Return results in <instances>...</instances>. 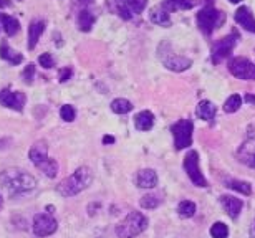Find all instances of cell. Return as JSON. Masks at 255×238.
<instances>
[{
    "label": "cell",
    "instance_id": "39",
    "mask_svg": "<svg viewBox=\"0 0 255 238\" xmlns=\"http://www.w3.org/2000/svg\"><path fill=\"white\" fill-rule=\"evenodd\" d=\"M249 235H251V238H255V220L252 222V227H251V234H249Z\"/></svg>",
    "mask_w": 255,
    "mask_h": 238
},
{
    "label": "cell",
    "instance_id": "5",
    "mask_svg": "<svg viewBox=\"0 0 255 238\" xmlns=\"http://www.w3.org/2000/svg\"><path fill=\"white\" fill-rule=\"evenodd\" d=\"M147 225L149 220L146 219V215H142L141 212H131L116 227V235L120 238H134L141 235L147 229Z\"/></svg>",
    "mask_w": 255,
    "mask_h": 238
},
{
    "label": "cell",
    "instance_id": "19",
    "mask_svg": "<svg viewBox=\"0 0 255 238\" xmlns=\"http://www.w3.org/2000/svg\"><path fill=\"white\" fill-rule=\"evenodd\" d=\"M0 58L8 62L10 65H20L23 62V55L15 52L7 42H2V45H0Z\"/></svg>",
    "mask_w": 255,
    "mask_h": 238
},
{
    "label": "cell",
    "instance_id": "41",
    "mask_svg": "<svg viewBox=\"0 0 255 238\" xmlns=\"http://www.w3.org/2000/svg\"><path fill=\"white\" fill-rule=\"evenodd\" d=\"M229 2H232V3H239L241 0H229Z\"/></svg>",
    "mask_w": 255,
    "mask_h": 238
},
{
    "label": "cell",
    "instance_id": "23",
    "mask_svg": "<svg viewBox=\"0 0 255 238\" xmlns=\"http://www.w3.org/2000/svg\"><path fill=\"white\" fill-rule=\"evenodd\" d=\"M149 20L154 25H161V27H164V25H169L171 23V17H169V12L164 10L159 5V7L152 8L151 13H149Z\"/></svg>",
    "mask_w": 255,
    "mask_h": 238
},
{
    "label": "cell",
    "instance_id": "40",
    "mask_svg": "<svg viewBox=\"0 0 255 238\" xmlns=\"http://www.w3.org/2000/svg\"><path fill=\"white\" fill-rule=\"evenodd\" d=\"M3 209V197H2V194H0V210Z\"/></svg>",
    "mask_w": 255,
    "mask_h": 238
},
{
    "label": "cell",
    "instance_id": "37",
    "mask_svg": "<svg viewBox=\"0 0 255 238\" xmlns=\"http://www.w3.org/2000/svg\"><path fill=\"white\" fill-rule=\"evenodd\" d=\"M246 101H247V103H251V104L255 106V96H252V94H246Z\"/></svg>",
    "mask_w": 255,
    "mask_h": 238
},
{
    "label": "cell",
    "instance_id": "30",
    "mask_svg": "<svg viewBox=\"0 0 255 238\" xmlns=\"http://www.w3.org/2000/svg\"><path fill=\"white\" fill-rule=\"evenodd\" d=\"M241 104H242L241 96H239V94H232L231 98H229L226 103H224V111H226V113H236V111L241 108Z\"/></svg>",
    "mask_w": 255,
    "mask_h": 238
},
{
    "label": "cell",
    "instance_id": "6",
    "mask_svg": "<svg viewBox=\"0 0 255 238\" xmlns=\"http://www.w3.org/2000/svg\"><path fill=\"white\" fill-rule=\"evenodd\" d=\"M157 57H159L162 65H164L167 70H172V72H186L192 65L189 58L182 57V55H177L174 50H172V45L169 42H162L159 45V48H157Z\"/></svg>",
    "mask_w": 255,
    "mask_h": 238
},
{
    "label": "cell",
    "instance_id": "33",
    "mask_svg": "<svg viewBox=\"0 0 255 238\" xmlns=\"http://www.w3.org/2000/svg\"><path fill=\"white\" fill-rule=\"evenodd\" d=\"M38 63H40V67H43V68H47V70L53 68L55 67V58L50 53H43V55H40Z\"/></svg>",
    "mask_w": 255,
    "mask_h": 238
},
{
    "label": "cell",
    "instance_id": "27",
    "mask_svg": "<svg viewBox=\"0 0 255 238\" xmlns=\"http://www.w3.org/2000/svg\"><path fill=\"white\" fill-rule=\"evenodd\" d=\"M131 109H132V104L128 99L118 98V99L111 101V111L116 114H126V113H129Z\"/></svg>",
    "mask_w": 255,
    "mask_h": 238
},
{
    "label": "cell",
    "instance_id": "29",
    "mask_svg": "<svg viewBox=\"0 0 255 238\" xmlns=\"http://www.w3.org/2000/svg\"><path fill=\"white\" fill-rule=\"evenodd\" d=\"M139 204L142 209H156V207L161 204V199H159V195H156V194H147L144 197H141Z\"/></svg>",
    "mask_w": 255,
    "mask_h": 238
},
{
    "label": "cell",
    "instance_id": "7",
    "mask_svg": "<svg viewBox=\"0 0 255 238\" xmlns=\"http://www.w3.org/2000/svg\"><path fill=\"white\" fill-rule=\"evenodd\" d=\"M171 133L174 136V146L177 151L189 148L192 144V133H194V124L189 119H181L176 124H172Z\"/></svg>",
    "mask_w": 255,
    "mask_h": 238
},
{
    "label": "cell",
    "instance_id": "25",
    "mask_svg": "<svg viewBox=\"0 0 255 238\" xmlns=\"http://www.w3.org/2000/svg\"><path fill=\"white\" fill-rule=\"evenodd\" d=\"M0 22H2V27L5 30V33L8 37H15L20 30V23L17 18L10 17V15H0Z\"/></svg>",
    "mask_w": 255,
    "mask_h": 238
},
{
    "label": "cell",
    "instance_id": "14",
    "mask_svg": "<svg viewBox=\"0 0 255 238\" xmlns=\"http://www.w3.org/2000/svg\"><path fill=\"white\" fill-rule=\"evenodd\" d=\"M237 158L242 164L255 169V139L247 141V143H244L241 146V149H239V153H237Z\"/></svg>",
    "mask_w": 255,
    "mask_h": 238
},
{
    "label": "cell",
    "instance_id": "12",
    "mask_svg": "<svg viewBox=\"0 0 255 238\" xmlns=\"http://www.w3.org/2000/svg\"><path fill=\"white\" fill-rule=\"evenodd\" d=\"M237 40H239V35L236 32L224 37L222 40H219L212 47V63H221L224 58H227L229 55L232 53L234 47L237 45Z\"/></svg>",
    "mask_w": 255,
    "mask_h": 238
},
{
    "label": "cell",
    "instance_id": "18",
    "mask_svg": "<svg viewBox=\"0 0 255 238\" xmlns=\"http://www.w3.org/2000/svg\"><path fill=\"white\" fill-rule=\"evenodd\" d=\"M136 184L141 189H152L157 185V174L152 169H142L136 177Z\"/></svg>",
    "mask_w": 255,
    "mask_h": 238
},
{
    "label": "cell",
    "instance_id": "17",
    "mask_svg": "<svg viewBox=\"0 0 255 238\" xmlns=\"http://www.w3.org/2000/svg\"><path fill=\"white\" fill-rule=\"evenodd\" d=\"M45 27H47L45 20H32V23H30V27H28V48L30 50H33L37 47L40 37H42V33L45 32Z\"/></svg>",
    "mask_w": 255,
    "mask_h": 238
},
{
    "label": "cell",
    "instance_id": "38",
    "mask_svg": "<svg viewBox=\"0 0 255 238\" xmlns=\"http://www.w3.org/2000/svg\"><path fill=\"white\" fill-rule=\"evenodd\" d=\"M103 143H105V144H113V143H115V138H111V136H105Z\"/></svg>",
    "mask_w": 255,
    "mask_h": 238
},
{
    "label": "cell",
    "instance_id": "21",
    "mask_svg": "<svg viewBox=\"0 0 255 238\" xmlns=\"http://www.w3.org/2000/svg\"><path fill=\"white\" fill-rule=\"evenodd\" d=\"M134 124L139 131H149L154 126V114L151 111H141V113L136 114Z\"/></svg>",
    "mask_w": 255,
    "mask_h": 238
},
{
    "label": "cell",
    "instance_id": "36",
    "mask_svg": "<svg viewBox=\"0 0 255 238\" xmlns=\"http://www.w3.org/2000/svg\"><path fill=\"white\" fill-rule=\"evenodd\" d=\"M5 7H12V2H10V0H0V8H5Z\"/></svg>",
    "mask_w": 255,
    "mask_h": 238
},
{
    "label": "cell",
    "instance_id": "3",
    "mask_svg": "<svg viewBox=\"0 0 255 238\" xmlns=\"http://www.w3.org/2000/svg\"><path fill=\"white\" fill-rule=\"evenodd\" d=\"M47 148L48 146L45 144V141H38L32 146L28 153V158L32 160V164L43 172L48 179H55L58 174V164L57 160L48 158V153H47Z\"/></svg>",
    "mask_w": 255,
    "mask_h": 238
},
{
    "label": "cell",
    "instance_id": "1",
    "mask_svg": "<svg viewBox=\"0 0 255 238\" xmlns=\"http://www.w3.org/2000/svg\"><path fill=\"white\" fill-rule=\"evenodd\" d=\"M37 179L33 175H30L27 170L22 169H7L0 174V185L7 192L8 197H18L25 195L28 192L37 189Z\"/></svg>",
    "mask_w": 255,
    "mask_h": 238
},
{
    "label": "cell",
    "instance_id": "13",
    "mask_svg": "<svg viewBox=\"0 0 255 238\" xmlns=\"http://www.w3.org/2000/svg\"><path fill=\"white\" fill-rule=\"evenodd\" d=\"M27 103V96L20 91H10V89H0V104L3 108L13 109L17 113H22Z\"/></svg>",
    "mask_w": 255,
    "mask_h": 238
},
{
    "label": "cell",
    "instance_id": "2",
    "mask_svg": "<svg viewBox=\"0 0 255 238\" xmlns=\"http://www.w3.org/2000/svg\"><path fill=\"white\" fill-rule=\"evenodd\" d=\"M93 182V174L88 167H80L76 169L70 177H66L65 180H62L57 185V192L65 199L73 195H78L80 192H83L85 189H88Z\"/></svg>",
    "mask_w": 255,
    "mask_h": 238
},
{
    "label": "cell",
    "instance_id": "16",
    "mask_svg": "<svg viewBox=\"0 0 255 238\" xmlns=\"http://www.w3.org/2000/svg\"><path fill=\"white\" fill-rule=\"evenodd\" d=\"M234 18H236V22L241 25V27L246 28L247 32L255 33V18H254L252 12L247 7L237 8V12H236V15H234Z\"/></svg>",
    "mask_w": 255,
    "mask_h": 238
},
{
    "label": "cell",
    "instance_id": "9",
    "mask_svg": "<svg viewBox=\"0 0 255 238\" xmlns=\"http://www.w3.org/2000/svg\"><path fill=\"white\" fill-rule=\"evenodd\" d=\"M229 72L239 79H246L252 81L255 79V65L251 60L244 58V57H236L229 62Z\"/></svg>",
    "mask_w": 255,
    "mask_h": 238
},
{
    "label": "cell",
    "instance_id": "15",
    "mask_svg": "<svg viewBox=\"0 0 255 238\" xmlns=\"http://www.w3.org/2000/svg\"><path fill=\"white\" fill-rule=\"evenodd\" d=\"M221 204L231 219H237L242 210V200L234 195H221Z\"/></svg>",
    "mask_w": 255,
    "mask_h": 238
},
{
    "label": "cell",
    "instance_id": "4",
    "mask_svg": "<svg viewBox=\"0 0 255 238\" xmlns=\"http://www.w3.org/2000/svg\"><path fill=\"white\" fill-rule=\"evenodd\" d=\"M224 22H226V13L214 7L212 0H206V7L197 13L199 30H201L206 37H211L214 30L221 27Z\"/></svg>",
    "mask_w": 255,
    "mask_h": 238
},
{
    "label": "cell",
    "instance_id": "24",
    "mask_svg": "<svg viewBox=\"0 0 255 238\" xmlns=\"http://www.w3.org/2000/svg\"><path fill=\"white\" fill-rule=\"evenodd\" d=\"M216 106H214L211 101H201L197 106V111H196V114H197V118H201L204 121H212L214 119V116H216Z\"/></svg>",
    "mask_w": 255,
    "mask_h": 238
},
{
    "label": "cell",
    "instance_id": "26",
    "mask_svg": "<svg viewBox=\"0 0 255 238\" xmlns=\"http://www.w3.org/2000/svg\"><path fill=\"white\" fill-rule=\"evenodd\" d=\"M224 185L227 189H232V190H237L241 192L244 195H251L252 194V187L249 182H244V180H236V179H226L224 180Z\"/></svg>",
    "mask_w": 255,
    "mask_h": 238
},
{
    "label": "cell",
    "instance_id": "8",
    "mask_svg": "<svg viewBox=\"0 0 255 238\" xmlns=\"http://www.w3.org/2000/svg\"><path fill=\"white\" fill-rule=\"evenodd\" d=\"M184 170L187 172L189 179L194 185L197 187H207L206 177L202 175L201 167H199V154L197 151H189L184 158Z\"/></svg>",
    "mask_w": 255,
    "mask_h": 238
},
{
    "label": "cell",
    "instance_id": "35",
    "mask_svg": "<svg viewBox=\"0 0 255 238\" xmlns=\"http://www.w3.org/2000/svg\"><path fill=\"white\" fill-rule=\"evenodd\" d=\"M71 73H73V70L70 67H65L60 70V83H65V81H68L71 78Z\"/></svg>",
    "mask_w": 255,
    "mask_h": 238
},
{
    "label": "cell",
    "instance_id": "42",
    "mask_svg": "<svg viewBox=\"0 0 255 238\" xmlns=\"http://www.w3.org/2000/svg\"><path fill=\"white\" fill-rule=\"evenodd\" d=\"M78 2H83V3H86V2H90V0H78Z\"/></svg>",
    "mask_w": 255,
    "mask_h": 238
},
{
    "label": "cell",
    "instance_id": "10",
    "mask_svg": "<svg viewBox=\"0 0 255 238\" xmlns=\"http://www.w3.org/2000/svg\"><path fill=\"white\" fill-rule=\"evenodd\" d=\"M33 234L43 238L48 235H53L58 230V222L52 214H38L33 217Z\"/></svg>",
    "mask_w": 255,
    "mask_h": 238
},
{
    "label": "cell",
    "instance_id": "11",
    "mask_svg": "<svg viewBox=\"0 0 255 238\" xmlns=\"http://www.w3.org/2000/svg\"><path fill=\"white\" fill-rule=\"evenodd\" d=\"M113 3L121 18L131 20L134 15L141 13L146 8L147 0H113Z\"/></svg>",
    "mask_w": 255,
    "mask_h": 238
},
{
    "label": "cell",
    "instance_id": "31",
    "mask_svg": "<svg viewBox=\"0 0 255 238\" xmlns=\"http://www.w3.org/2000/svg\"><path fill=\"white\" fill-rule=\"evenodd\" d=\"M211 235L212 238H226L229 235L227 225L222 224V222H216V224L211 227Z\"/></svg>",
    "mask_w": 255,
    "mask_h": 238
},
{
    "label": "cell",
    "instance_id": "32",
    "mask_svg": "<svg viewBox=\"0 0 255 238\" xmlns=\"http://www.w3.org/2000/svg\"><path fill=\"white\" fill-rule=\"evenodd\" d=\"M60 116H62V119L66 121V123H71V121L76 118V111L71 104H65L62 106V109H60Z\"/></svg>",
    "mask_w": 255,
    "mask_h": 238
},
{
    "label": "cell",
    "instance_id": "22",
    "mask_svg": "<svg viewBox=\"0 0 255 238\" xmlns=\"http://www.w3.org/2000/svg\"><path fill=\"white\" fill-rule=\"evenodd\" d=\"M76 22H78V27H80L81 32H90L91 27H93L95 22H96V18L88 8H83V10H80Z\"/></svg>",
    "mask_w": 255,
    "mask_h": 238
},
{
    "label": "cell",
    "instance_id": "20",
    "mask_svg": "<svg viewBox=\"0 0 255 238\" xmlns=\"http://www.w3.org/2000/svg\"><path fill=\"white\" fill-rule=\"evenodd\" d=\"M194 5H196V0H164L161 7L172 13L177 10H191Z\"/></svg>",
    "mask_w": 255,
    "mask_h": 238
},
{
    "label": "cell",
    "instance_id": "34",
    "mask_svg": "<svg viewBox=\"0 0 255 238\" xmlns=\"http://www.w3.org/2000/svg\"><path fill=\"white\" fill-rule=\"evenodd\" d=\"M22 77H23L25 83H27V84H32L33 83V78H35V65L33 63L27 65V68L23 70Z\"/></svg>",
    "mask_w": 255,
    "mask_h": 238
},
{
    "label": "cell",
    "instance_id": "28",
    "mask_svg": "<svg viewBox=\"0 0 255 238\" xmlns=\"http://www.w3.org/2000/svg\"><path fill=\"white\" fill-rule=\"evenodd\" d=\"M177 214H179L181 217H194V214H196V204L191 200H182L179 205H177Z\"/></svg>",
    "mask_w": 255,
    "mask_h": 238
}]
</instances>
